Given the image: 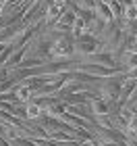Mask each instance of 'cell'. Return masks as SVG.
Returning a JSON list of instances; mask_svg holds the SVG:
<instances>
[{
	"label": "cell",
	"instance_id": "cell-1",
	"mask_svg": "<svg viewBox=\"0 0 137 146\" xmlns=\"http://www.w3.org/2000/svg\"><path fill=\"white\" fill-rule=\"evenodd\" d=\"M44 113V109L37 104L35 100H29V102H25V119H31V121H35L37 117H40Z\"/></svg>",
	"mask_w": 137,
	"mask_h": 146
}]
</instances>
